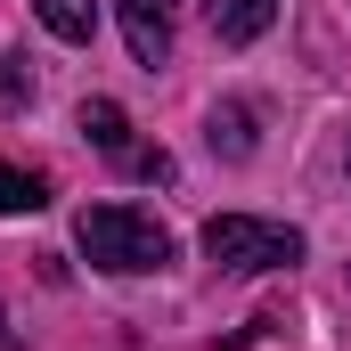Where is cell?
I'll return each instance as SVG.
<instances>
[{"mask_svg": "<svg viewBox=\"0 0 351 351\" xmlns=\"http://www.w3.org/2000/svg\"><path fill=\"white\" fill-rule=\"evenodd\" d=\"M204 16H213L221 41H262L278 25V0H204Z\"/></svg>", "mask_w": 351, "mask_h": 351, "instance_id": "277c9868", "label": "cell"}, {"mask_svg": "<svg viewBox=\"0 0 351 351\" xmlns=\"http://www.w3.org/2000/svg\"><path fill=\"white\" fill-rule=\"evenodd\" d=\"M114 16H123V41H131L139 66L172 58V0H114Z\"/></svg>", "mask_w": 351, "mask_h": 351, "instance_id": "3957f363", "label": "cell"}, {"mask_svg": "<svg viewBox=\"0 0 351 351\" xmlns=\"http://www.w3.org/2000/svg\"><path fill=\"white\" fill-rule=\"evenodd\" d=\"M33 8H41V25L58 41H90L98 33V0H33Z\"/></svg>", "mask_w": 351, "mask_h": 351, "instance_id": "52a82bcc", "label": "cell"}, {"mask_svg": "<svg viewBox=\"0 0 351 351\" xmlns=\"http://www.w3.org/2000/svg\"><path fill=\"white\" fill-rule=\"evenodd\" d=\"M0 343H8V327H0Z\"/></svg>", "mask_w": 351, "mask_h": 351, "instance_id": "30bf717a", "label": "cell"}, {"mask_svg": "<svg viewBox=\"0 0 351 351\" xmlns=\"http://www.w3.org/2000/svg\"><path fill=\"white\" fill-rule=\"evenodd\" d=\"M204 139H213V156L245 164V156H254V106H237V98H229V106H213V131H204Z\"/></svg>", "mask_w": 351, "mask_h": 351, "instance_id": "8992f818", "label": "cell"}, {"mask_svg": "<svg viewBox=\"0 0 351 351\" xmlns=\"http://www.w3.org/2000/svg\"><path fill=\"white\" fill-rule=\"evenodd\" d=\"M204 254L221 269H294L302 262V229L254 221V213H221V221H204Z\"/></svg>", "mask_w": 351, "mask_h": 351, "instance_id": "7a4b0ae2", "label": "cell"}, {"mask_svg": "<svg viewBox=\"0 0 351 351\" xmlns=\"http://www.w3.org/2000/svg\"><path fill=\"white\" fill-rule=\"evenodd\" d=\"M74 237H82L90 262L114 269V278H139V269L172 262V229L156 213H139V204H90L82 221H74Z\"/></svg>", "mask_w": 351, "mask_h": 351, "instance_id": "6da1fadb", "label": "cell"}, {"mask_svg": "<svg viewBox=\"0 0 351 351\" xmlns=\"http://www.w3.org/2000/svg\"><path fill=\"white\" fill-rule=\"evenodd\" d=\"M343 164H351V147H343Z\"/></svg>", "mask_w": 351, "mask_h": 351, "instance_id": "8fae6325", "label": "cell"}, {"mask_svg": "<svg viewBox=\"0 0 351 351\" xmlns=\"http://www.w3.org/2000/svg\"><path fill=\"white\" fill-rule=\"evenodd\" d=\"M82 131L114 156V164H131V156H139V147H131V123H123V106H114V98H82Z\"/></svg>", "mask_w": 351, "mask_h": 351, "instance_id": "5b68a950", "label": "cell"}, {"mask_svg": "<svg viewBox=\"0 0 351 351\" xmlns=\"http://www.w3.org/2000/svg\"><path fill=\"white\" fill-rule=\"evenodd\" d=\"M33 98V74H25V58H0V106H25Z\"/></svg>", "mask_w": 351, "mask_h": 351, "instance_id": "9c48e42d", "label": "cell"}, {"mask_svg": "<svg viewBox=\"0 0 351 351\" xmlns=\"http://www.w3.org/2000/svg\"><path fill=\"white\" fill-rule=\"evenodd\" d=\"M49 204V180L41 172H16V164H0V213H41Z\"/></svg>", "mask_w": 351, "mask_h": 351, "instance_id": "ba28073f", "label": "cell"}]
</instances>
